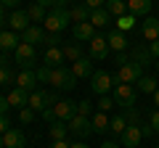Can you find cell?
<instances>
[{
    "label": "cell",
    "mask_w": 159,
    "mask_h": 148,
    "mask_svg": "<svg viewBox=\"0 0 159 148\" xmlns=\"http://www.w3.org/2000/svg\"><path fill=\"white\" fill-rule=\"evenodd\" d=\"M69 21H72L69 8H66V6H56V8H51V11H48V16H45V21H43V27H45L51 34H58V32H64V29L69 27Z\"/></svg>",
    "instance_id": "obj_1"
},
{
    "label": "cell",
    "mask_w": 159,
    "mask_h": 148,
    "mask_svg": "<svg viewBox=\"0 0 159 148\" xmlns=\"http://www.w3.org/2000/svg\"><path fill=\"white\" fill-rule=\"evenodd\" d=\"M143 77V63L135 61V58H127L125 63H119V72L114 74V85L117 82H125V85H135Z\"/></svg>",
    "instance_id": "obj_2"
},
{
    "label": "cell",
    "mask_w": 159,
    "mask_h": 148,
    "mask_svg": "<svg viewBox=\"0 0 159 148\" xmlns=\"http://www.w3.org/2000/svg\"><path fill=\"white\" fill-rule=\"evenodd\" d=\"M48 85H53L56 90H74V87H77V77H74L72 69L56 66V69H51V80H48Z\"/></svg>",
    "instance_id": "obj_3"
},
{
    "label": "cell",
    "mask_w": 159,
    "mask_h": 148,
    "mask_svg": "<svg viewBox=\"0 0 159 148\" xmlns=\"http://www.w3.org/2000/svg\"><path fill=\"white\" fill-rule=\"evenodd\" d=\"M114 103L117 106H122V108H130V106H135V98H138V93H135V87L133 85H125V82H117L114 85Z\"/></svg>",
    "instance_id": "obj_4"
},
{
    "label": "cell",
    "mask_w": 159,
    "mask_h": 148,
    "mask_svg": "<svg viewBox=\"0 0 159 148\" xmlns=\"http://www.w3.org/2000/svg\"><path fill=\"white\" fill-rule=\"evenodd\" d=\"M111 85H114V74L103 72V69H98L90 77V90L96 93V95H109V93H111Z\"/></svg>",
    "instance_id": "obj_5"
},
{
    "label": "cell",
    "mask_w": 159,
    "mask_h": 148,
    "mask_svg": "<svg viewBox=\"0 0 159 148\" xmlns=\"http://www.w3.org/2000/svg\"><path fill=\"white\" fill-rule=\"evenodd\" d=\"M141 140H143L141 124H127V130L119 135V143H122L125 148H138V146H141Z\"/></svg>",
    "instance_id": "obj_6"
},
{
    "label": "cell",
    "mask_w": 159,
    "mask_h": 148,
    "mask_svg": "<svg viewBox=\"0 0 159 148\" xmlns=\"http://www.w3.org/2000/svg\"><path fill=\"white\" fill-rule=\"evenodd\" d=\"M13 56H16V63L21 69H32L34 66V45H29V42H21V45L13 50Z\"/></svg>",
    "instance_id": "obj_7"
},
{
    "label": "cell",
    "mask_w": 159,
    "mask_h": 148,
    "mask_svg": "<svg viewBox=\"0 0 159 148\" xmlns=\"http://www.w3.org/2000/svg\"><path fill=\"white\" fill-rule=\"evenodd\" d=\"M37 85H40V80H37V72H34V69H21V72H19L16 87H21V90H27V93H34Z\"/></svg>",
    "instance_id": "obj_8"
},
{
    "label": "cell",
    "mask_w": 159,
    "mask_h": 148,
    "mask_svg": "<svg viewBox=\"0 0 159 148\" xmlns=\"http://www.w3.org/2000/svg\"><path fill=\"white\" fill-rule=\"evenodd\" d=\"M69 124V132H72V135H77V137H88L93 132V124H90V119H88V116H74V119H69L66 122Z\"/></svg>",
    "instance_id": "obj_9"
},
{
    "label": "cell",
    "mask_w": 159,
    "mask_h": 148,
    "mask_svg": "<svg viewBox=\"0 0 159 148\" xmlns=\"http://www.w3.org/2000/svg\"><path fill=\"white\" fill-rule=\"evenodd\" d=\"M88 45H90V58L93 61H103V58L109 56V42H106V37H101V34H96Z\"/></svg>",
    "instance_id": "obj_10"
},
{
    "label": "cell",
    "mask_w": 159,
    "mask_h": 148,
    "mask_svg": "<svg viewBox=\"0 0 159 148\" xmlns=\"http://www.w3.org/2000/svg\"><path fill=\"white\" fill-rule=\"evenodd\" d=\"M53 111H56V119L69 122V119L77 116V103H74V101H58L56 106H53Z\"/></svg>",
    "instance_id": "obj_11"
},
{
    "label": "cell",
    "mask_w": 159,
    "mask_h": 148,
    "mask_svg": "<svg viewBox=\"0 0 159 148\" xmlns=\"http://www.w3.org/2000/svg\"><path fill=\"white\" fill-rule=\"evenodd\" d=\"M8 27H11V32H27L32 24H29V13L27 11H13L11 16H8Z\"/></svg>",
    "instance_id": "obj_12"
},
{
    "label": "cell",
    "mask_w": 159,
    "mask_h": 148,
    "mask_svg": "<svg viewBox=\"0 0 159 148\" xmlns=\"http://www.w3.org/2000/svg\"><path fill=\"white\" fill-rule=\"evenodd\" d=\"M3 146L6 148H27V135H24L21 130H16V127H11V130L3 135Z\"/></svg>",
    "instance_id": "obj_13"
},
{
    "label": "cell",
    "mask_w": 159,
    "mask_h": 148,
    "mask_svg": "<svg viewBox=\"0 0 159 148\" xmlns=\"http://www.w3.org/2000/svg\"><path fill=\"white\" fill-rule=\"evenodd\" d=\"M45 27H40V24H32L27 32H21V42H29V45H40V42H45Z\"/></svg>",
    "instance_id": "obj_14"
},
{
    "label": "cell",
    "mask_w": 159,
    "mask_h": 148,
    "mask_svg": "<svg viewBox=\"0 0 159 148\" xmlns=\"http://www.w3.org/2000/svg\"><path fill=\"white\" fill-rule=\"evenodd\" d=\"M72 34H74V40H80V42H90L93 37H96V27H93L90 21L74 24V27H72Z\"/></svg>",
    "instance_id": "obj_15"
},
{
    "label": "cell",
    "mask_w": 159,
    "mask_h": 148,
    "mask_svg": "<svg viewBox=\"0 0 159 148\" xmlns=\"http://www.w3.org/2000/svg\"><path fill=\"white\" fill-rule=\"evenodd\" d=\"M64 48L61 45H53V48H45V56H43V61H45V66L56 69V66H64Z\"/></svg>",
    "instance_id": "obj_16"
},
{
    "label": "cell",
    "mask_w": 159,
    "mask_h": 148,
    "mask_svg": "<svg viewBox=\"0 0 159 148\" xmlns=\"http://www.w3.org/2000/svg\"><path fill=\"white\" fill-rule=\"evenodd\" d=\"M72 72H74L77 80H82V77L90 80L93 74H96V72H93V63H90V56H82L80 61H74V63H72Z\"/></svg>",
    "instance_id": "obj_17"
},
{
    "label": "cell",
    "mask_w": 159,
    "mask_h": 148,
    "mask_svg": "<svg viewBox=\"0 0 159 148\" xmlns=\"http://www.w3.org/2000/svg\"><path fill=\"white\" fill-rule=\"evenodd\" d=\"M106 42H109V48L117 50V53H125V48H127V37L119 32V29H111V32L106 34Z\"/></svg>",
    "instance_id": "obj_18"
},
{
    "label": "cell",
    "mask_w": 159,
    "mask_h": 148,
    "mask_svg": "<svg viewBox=\"0 0 159 148\" xmlns=\"http://www.w3.org/2000/svg\"><path fill=\"white\" fill-rule=\"evenodd\" d=\"M154 0H127V13L133 16H148Z\"/></svg>",
    "instance_id": "obj_19"
},
{
    "label": "cell",
    "mask_w": 159,
    "mask_h": 148,
    "mask_svg": "<svg viewBox=\"0 0 159 148\" xmlns=\"http://www.w3.org/2000/svg\"><path fill=\"white\" fill-rule=\"evenodd\" d=\"M45 93H48V90H34V93H29V103H27V106L32 108V111H40V114H43V111L48 108Z\"/></svg>",
    "instance_id": "obj_20"
},
{
    "label": "cell",
    "mask_w": 159,
    "mask_h": 148,
    "mask_svg": "<svg viewBox=\"0 0 159 148\" xmlns=\"http://www.w3.org/2000/svg\"><path fill=\"white\" fill-rule=\"evenodd\" d=\"M90 124H93V132H98V135H103V132L111 130V119H109L103 111H98V114L90 116Z\"/></svg>",
    "instance_id": "obj_21"
},
{
    "label": "cell",
    "mask_w": 159,
    "mask_h": 148,
    "mask_svg": "<svg viewBox=\"0 0 159 148\" xmlns=\"http://www.w3.org/2000/svg\"><path fill=\"white\" fill-rule=\"evenodd\" d=\"M21 45V40L16 37V32L6 29V32H0V50H16Z\"/></svg>",
    "instance_id": "obj_22"
},
{
    "label": "cell",
    "mask_w": 159,
    "mask_h": 148,
    "mask_svg": "<svg viewBox=\"0 0 159 148\" xmlns=\"http://www.w3.org/2000/svg\"><path fill=\"white\" fill-rule=\"evenodd\" d=\"M143 37H146L148 42L159 40V16H157V19H154V16H148L146 21H143Z\"/></svg>",
    "instance_id": "obj_23"
},
{
    "label": "cell",
    "mask_w": 159,
    "mask_h": 148,
    "mask_svg": "<svg viewBox=\"0 0 159 148\" xmlns=\"http://www.w3.org/2000/svg\"><path fill=\"white\" fill-rule=\"evenodd\" d=\"M6 98H8V106H21V108H24V106L29 103V93L21 90V87H13Z\"/></svg>",
    "instance_id": "obj_24"
},
{
    "label": "cell",
    "mask_w": 159,
    "mask_h": 148,
    "mask_svg": "<svg viewBox=\"0 0 159 148\" xmlns=\"http://www.w3.org/2000/svg\"><path fill=\"white\" fill-rule=\"evenodd\" d=\"M48 127H51V130H48L51 140H66V135H69V124H66V122L56 119L53 124H48Z\"/></svg>",
    "instance_id": "obj_25"
},
{
    "label": "cell",
    "mask_w": 159,
    "mask_h": 148,
    "mask_svg": "<svg viewBox=\"0 0 159 148\" xmlns=\"http://www.w3.org/2000/svg\"><path fill=\"white\" fill-rule=\"evenodd\" d=\"M90 24H93L96 29L109 27V24H111V16H109L106 8H96V11H90Z\"/></svg>",
    "instance_id": "obj_26"
},
{
    "label": "cell",
    "mask_w": 159,
    "mask_h": 148,
    "mask_svg": "<svg viewBox=\"0 0 159 148\" xmlns=\"http://www.w3.org/2000/svg\"><path fill=\"white\" fill-rule=\"evenodd\" d=\"M109 11V16L119 19V16H125L127 13V0H106V6H103Z\"/></svg>",
    "instance_id": "obj_27"
},
{
    "label": "cell",
    "mask_w": 159,
    "mask_h": 148,
    "mask_svg": "<svg viewBox=\"0 0 159 148\" xmlns=\"http://www.w3.org/2000/svg\"><path fill=\"white\" fill-rule=\"evenodd\" d=\"M69 16H72L74 24L90 21V8H88V6H74V8H69Z\"/></svg>",
    "instance_id": "obj_28"
},
{
    "label": "cell",
    "mask_w": 159,
    "mask_h": 148,
    "mask_svg": "<svg viewBox=\"0 0 159 148\" xmlns=\"http://www.w3.org/2000/svg\"><path fill=\"white\" fill-rule=\"evenodd\" d=\"M135 87L141 93H146V95H154V93H157V82H154V77H146V74L135 82Z\"/></svg>",
    "instance_id": "obj_29"
},
{
    "label": "cell",
    "mask_w": 159,
    "mask_h": 148,
    "mask_svg": "<svg viewBox=\"0 0 159 148\" xmlns=\"http://www.w3.org/2000/svg\"><path fill=\"white\" fill-rule=\"evenodd\" d=\"M27 13H29V21H45V6H40V3H32V6L27 8Z\"/></svg>",
    "instance_id": "obj_30"
},
{
    "label": "cell",
    "mask_w": 159,
    "mask_h": 148,
    "mask_svg": "<svg viewBox=\"0 0 159 148\" xmlns=\"http://www.w3.org/2000/svg\"><path fill=\"white\" fill-rule=\"evenodd\" d=\"M64 56L74 63V61H80V58H82V48H80L77 42H66V45H64Z\"/></svg>",
    "instance_id": "obj_31"
},
{
    "label": "cell",
    "mask_w": 159,
    "mask_h": 148,
    "mask_svg": "<svg viewBox=\"0 0 159 148\" xmlns=\"http://www.w3.org/2000/svg\"><path fill=\"white\" fill-rule=\"evenodd\" d=\"M133 27H135V16H133V13H125V16L117 19V29L119 32H130Z\"/></svg>",
    "instance_id": "obj_32"
},
{
    "label": "cell",
    "mask_w": 159,
    "mask_h": 148,
    "mask_svg": "<svg viewBox=\"0 0 159 148\" xmlns=\"http://www.w3.org/2000/svg\"><path fill=\"white\" fill-rule=\"evenodd\" d=\"M125 130H127V119H125V116H114V119H111V132H114V135H122Z\"/></svg>",
    "instance_id": "obj_33"
},
{
    "label": "cell",
    "mask_w": 159,
    "mask_h": 148,
    "mask_svg": "<svg viewBox=\"0 0 159 148\" xmlns=\"http://www.w3.org/2000/svg\"><path fill=\"white\" fill-rule=\"evenodd\" d=\"M111 106H117V103H114V98H109V95H101V98H98V111H103V114H106V111H111Z\"/></svg>",
    "instance_id": "obj_34"
},
{
    "label": "cell",
    "mask_w": 159,
    "mask_h": 148,
    "mask_svg": "<svg viewBox=\"0 0 159 148\" xmlns=\"http://www.w3.org/2000/svg\"><path fill=\"white\" fill-rule=\"evenodd\" d=\"M90 111H93L90 101H80V103H77V114H80V116H88V119H90V116H93Z\"/></svg>",
    "instance_id": "obj_35"
},
{
    "label": "cell",
    "mask_w": 159,
    "mask_h": 148,
    "mask_svg": "<svg viewBox=\"0 0 159 148\" xmlns=\"http://www.w3.org/2000/svg\"><path fill=\"white\" fill-rule=\"evenodd\" d=\"M34 114H37V111H32V108H29V106H24L21 111H19V119H21L24 124H29V122L34 119Z\"/></svg>",
    "instance_id": "obj_36"
},
{
    "label": "cell",
    "mask_w": 159,
    "mask_h": 148,
    "mask_svg": "<svg viewBox=\"0 0 159 148\" xmlns=\"http://www.w3.org/2000/svg\"><path fill=\"white\" fill-rule=\"evenodd\" d=\"M11 80H13L11 69H8V66H0V85H8Z\"/></svg>",
    "instance_id": "obj_37"
},
{
    "label": "cell",
    "mask_w": 159,
    "mask_h": 148,
    "mask_svg": "<svg viewBox=\"0 0 159 148\" xmlns=\"http://www.w3.org/2000/svg\"><path fill=\"white\" fill-rule=\"evenodd\" d=\"M37 80L43 82V85H48V80H51V66H43V69H37Z\"/></svg>",
    "instance_id": "obj_38"
},
{
    "label": "cell",
    "mask_w": 159,
    "mask_h": 148,
    "mask_svg": "<svg viewBox=\"0 0 159 148\" xmlns=\"http://www.w3.org/2000/svg\"><path fill=\"white\" fill-rule=\"evenodd\" d=\"M34 3H40V6H45V8H56V6H64V0H34Z\"/></svg>",
    "instance_id": "obj_39"
},
{
    "label": "cell",
    "mask_w": 159,
    "mask_h": 148,
    "mask_svg": "<svg viewBox=\"0 0 159 148\" xmlns=\"http://www.w3.org/2000/svg\"><path fill=\"white\" fill-rule=\"evenodd\" d=\"M8 130H11V122H8V114H6V116H0V135H6Z\"/></svg>",
    "instance_id": "obj_40"
},
{
    "label": "cell",
    "mask_w": 159,
    "mask_h": 148,
    "mask_svg": "<svg viewBox=\"0 0 159 148\" xmlns=\"http://www.w3.org/2000/svg\"><path fill=\"white\" fill-rule=\"evenodd\" d=\"M85 6L90 8V11H96V8H103V6H106V0H85Z\"/></svg>",
    "instance_id": "obj_41"
},
{
    "label": "cell",
    "mask_w": 159,
    "mask_h": 148,
    "mask_svg": "<svg viewBox=\"0 0 159 148\" xmlns=\"http://www.w3.org/2000/svg\"><path fill=\"white\" fill-rule=\"evenodd\" d=\"M58 42H61L58 34H48V37H45V48H53V45H58Z\"/></svg>",
    "instance_id": "obj_42"
},
{
    "label": "cell",
    "mask_w": 159,
    "mask_h": 148,
    "mask_svg": "<svg viewBox=\"0 0 159 148\" xmlns=\"http://www.w3.org/2000/svg\"><path fill=\"white\" fill-rule=\"evenodd\" d=\"M43 119H45V122H51V124H53V122H56V111H53V106L43 111Z\"/></svg>",
    "instance_id": "obj_43"
},
{
    "label": "cell",
    "mask_w": 159,
    "mask_h": 148,
    "mask_svg": "<svg viewBox=\"0 0 159 148\" xmlns=\"http://www.w3.org/2000/svg\"><path fill=\"white\" fill-rule=\"evenodd\" d=\"M148 53H151V58H159V40L148 42Z\"/></svg>",
    "instance_id": "obj_44"
},
{
    "label": "cell",
    "mask_w": 159,
    "mask_h": 148,
    "mask_svg": "<svg viewBox=\"0 0 159 148\" xmlns=\"http://www.w3.org/2000/svg\"><path fill=\"white\" fill-rule=\"evenodd\" d=\"M8 108H11V106H8V98H6V95H0V116H6V114H8Z\"/></svg>",
    "instance_id": "obj_45"
},
{
    "label": "cell",
    "mask_w": 159,
    "mask_h": 148,
    "mask_svg": "<svg viewBox=\"0 0 159 148\" xmlns=\"http://www.w3.org/2000/svg\"><path fill=\"white\" fill-rule=\"evenodd\" d=\"M151 130L159 132V108H157V111H151Z\"/></svg>",
    "instance_id": "obj_46"
},
{
    "label": "cell",
    "mask_w": 159,
    "mask_h": 148,
    "mask_svg": "<svg viewBox=\"0 0 159 148\" xmlns=\"http://www.w3.org/2000/svg\"><path fill=\"white\" fill-rule=\"evenodd\" d=\"M0 3H3V8H16L21 0H0Z\"/></svg>",
    "instance_id": "obj_47"
},
{
    "label": "cell",
    "mask_w": 159,
    "mask_h": 148,
    "mask_svg": "<svg viewBox=\"0 0 159 148\" xmlns=\"http://www.w3.org/2000/svg\"><path fill=\"white\" fill-rule=\"evenodd\" d=\"M3 24H6V8H3V3H0V32H3Z\"/></svg>",
    "instance_id": "obj_48"
},
{
    "label": "cell",
    "mask_w": 159,
    "mask_h": 148,
    "mask_svg": "<svg viewBox=\"0 0 159 148\" xmlns=\"http://www.w3.org/2000/svg\"><path fill=\"white\" fill-rule=\"evenodd\" d=\"M51 148H69V143H66V140H53Z\"/></svg>",
    "instance_id": "obj_49"
},
{
    "label": "cell",
    "mask_w": 159,
    "mask_h": 148,
    "mask_svg": "<svg viewBox=\"0 0 159 148\" xmlns=\"http://www.w3.org/2000/svg\"><path fill=\"white\" fill-rule=\"evenodd\" d=\"M69 148H90L88 143H82V140H77V143H69Z\"/></svg>",
    "instance_id": "obj_50"
},
{
    "label": "cell",
    "mask_w": 159,
    "mask_h": 148,
    "mask_svg": "<svg viewBox=\"0 0 159 148\" xmlns=\"http://www.w3.org/2000/svg\"><path fill=\"white\" fill-rule=\"evenodd\" d=\"M101 148H119V143H114V140H106Z\"/></svg>",
    "instance_id": "obj_51"
},
{
    "label": "cell",
    "mask_w": 159,
    "mask_h": 148,
    "mask_svg": "<svg viewBox=\"0 0 159 148\" xmlns=\"http://www.w3.org/2000/svg\"><path fill=\"white\" fill-rule=\"evenodd\" d=\"M154 106L159 108V87H157V93H154Z\"/></svg>",
    "instance_id": "obj_52"
},
{
    "label": "cell",
    "mask_w": 159,
    "mask_h": 148,
    "mask_svg": "<svg viewBox=\"0 0 159 148\" xmlns=\"http://www.w3.org/2000/svg\"><path fill=\"white\" fill-rule=\"evenodd\" d=\"M0 66H6V56H3V50H0Z\"/></svg>",
    "instance_id": "obj_53"
},
{
    "label": "cell",
    "mask_w": 159,
    "mask_h": 148,
    "mask_svg": "<svg viewBox=\"0 0 159 148\" xmlns=\"http://www.w3.org/2000/svg\"><path fill=\"white\" fill-rule=\"evenodd\" d=\"M0 148H6V146H3V135H0Z\"/></svg>",
    "instance_id": "obj_54"
},
{
    "label": "cell",
    "mask_w": 159,
    "mask_h": 148,
    "mask_svg": "<svg viewBox=\"0 0 159 148\" xmlns=\"http://www.w3.org/2000/svg\"><path fill=\"white\" fill-rule=\"evenodd\" d=\"M157 72H159V61H157Z\"/></svg>",
    "instance_id": "obj_55"
},
{
    "label": "cell",
    "mask_w": 159,
    "mask_h": 148,
    "mask_svg": "<svg viewBox=\"0 0 159 148\" xmlns=\"http://www.w3.org/2000/svg\"><path fill=\"white\" fill-rule=\"evenodd\" d=\"M154 148H159V146H154Z\"/></svg>",
    "instance_id": "obj_56"
}]
</instances>
